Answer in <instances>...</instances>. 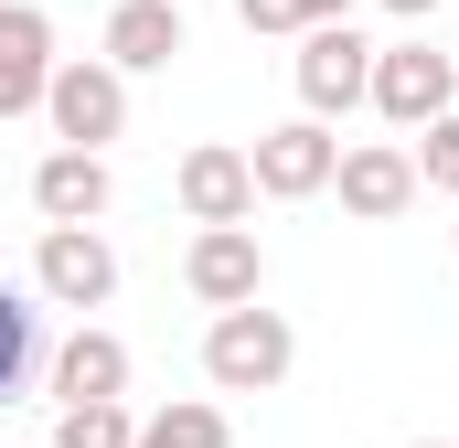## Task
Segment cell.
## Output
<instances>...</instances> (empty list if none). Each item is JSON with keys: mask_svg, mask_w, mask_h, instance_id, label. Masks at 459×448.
Segmentation results:
<instances>
[{"mask_svg": "<svg viewBox=\"0 0 459 448\" xmlns=\"http://www.w3.org/2000/svg\"><path fill=\"white\" fill-rule=\"evenodd\" d=\"M54 448H139V417L128 406H65L54 417Z\"/></svg>", "mask_w": 459, "mask_h": 448, "instance_id": "cell-16", "label": "cell"}, {"mask_svg": "<svg viewBox=\"0 0 459 448\" xmlns=\"http://www.w3.org/2000/svg\"><path fill=\"white\" fill-rule=\"evenodd\" d=\"M406 160H417V193H459V108L438 117V128H417Z\"/></svg>", "mask_w": 459, "mask_h": 448, "instance_id": "cell-17", "label": "cell"}, {"mask_svg": "<svg viewBox=\"0 0 459 448\" xmlns=\"http://www.w3.org/2000/svg\"><path fill=\"white\" fill-rule=\"evenodd\" d=\"M171 193H182V214H193V235H214V224H246V214H256V171H246V150H225V139L182 150Z\"/></svg>", "mask_w": 459, "mask_h": 448, "instance_id": "cell-8", "label": "cell"}, {"mask_svg": "<svg viewBox=\"0 0 459 448\" xmlns=\"http://www.w3.org/2000/svg\"><path fill=\"white\" fill-rule=\"evenodd\" d=\"M363 97H374V43H363L352 22H321V32H299V108L332 128V117H342V108H363Z\"/></svg>", "mask_w": 459, "mask_h": 448, "instance_id": "cell-5", "label": "cell"}, {"mask_svg": "<svg viewBox=\"0 0 459 448\" xmlns=\"http://www.w3.org/2000/svg\"><path fill=\"white\" fill-rule=\"evenodd\" d=\"M289 363H299L289 310H225L204 332V384L214 395H267V384H289Z\"/></svg>", "mask_w": 459, "mask_h": 448, "instance_id": "cell-1", "label": "cell"}, {"mask_svg": "<svg viewBox=\"0 0 459 448\" xmlns=\"http://www.w3.org/2000/svg\"><path fill=\"white\" fill-rule=\"evenodd\" d=\"M332 193H342V214L395 224L406 203H417V160H406L395 139H352V150H342V171H332Z\"/></svg>", "mask_w": 459, "mask_h": 448, "instance_id": "cell-10", "label": "cell"}, {"mask_svg": "<svg viewBox=\"0 0 459 448\" xmlns=\"http://www.w3.org/2000/svg\"><path fill=\"white\" fill-rule=\"evenodd\" d=\"M385 11H395V22H428V11H438V0H385Z\"/></svg>", "mask_w": 459, "mask_h": 448, "instance_id": "cell-20", "label": "cell"}, {"mask_svg": "<svg viewBox=\"0 0 459 448\" xmlns=\"http://www.w3.org/2000/svg\"><path fill=\"white\" fill-rule=\"evenodd\" d=\"M43 117H54V139H65V150H97V160H108V139L128 128V75L97 65V54H75V65H54Z\"/></svg>", "mask_w": 459, "mask_h": 448, "instance_id": "cell-2", "label": "cell"}, {"mask_svg": "<svg viewBox=\"0 0 459 448\" xmlns=\"http://www.w3.org/2000/svg\"><path fill=\"white\" fill-rule=\"evenodd\" d=\"M235 22H246V32H310L299 0H235Z\"/></svg>", "mask_w": 459, "mask_h": 448, "instance_id": "cell-18", "label": "cell"}, {"mask_svg": "<svg viewBox=\"0 0 459 448\" xmlns=\"http://www.w3.org/2000/svg\"><path fill=\"white\" fill-rule=\"evenodd\" d=\"M139 448H235L225 406H204V395H182V406H160V417H139Z\"/></svg>", "mask_w": 459, "mask_h": 448, "instance_id": "cell-14", "label": "cell"}, {"mask_svg": "<svg viewBox=\"0 0 459 448\" xmlns=\"http://www.w3.org/2000/svg\"><path fill=\"white\" fill-rule=\"evenodd\" d=\"M108 203H117V182H108L97 150H43L32 160V214L43 224H97Z\"/></svg>", "mask_w": 459, "mask_h": 448, "instance_id": "cell-12", "label": "cell"}, {"mask_svg": "<svg viewBox=\"0 0 459 448\" xmlns=\"http://www.w3.org/2000/svg\"><path fill=\"white\" fill-rule=\"evenodd\" d=\"M54 395H65V406H128V341L117 332H65Z\"/></svg>", "mask_w": 459, "mask_h": 448, "instance_id": "cell-13", "label": "cell"}, {"mask_svg": "<svg viewBox=\"0 0 459 448\" xmlns=\"http://www.w3.org/2000/svg\"><path fill=\"white\" fill-rule=\"evenodd\" d=\"M171 54H193V32H182V0H117V11H108V43H97V65H117V75H160Z\"/></svg>", "mask_w": 459, "mask_h": 448, "instance_id": "cell-11", "label": "cell"}, {"mask_svg": "<svg viewBox=\"0 0 459 448\" xmlns=\"http://www.w3.org/2000/svg\"><path fill=\"white\" fill-rule=\"evenodd\" d=\"M32 352H43V310H32L22 289H0V406L22 395V374H32Z\"/></svg>", "mask_w": 459, "mask_h": 448, "instance_id": "cell-15", "label": "cell"}, {"mask_svg": "<svg viewBox=\"0 0 459 448\" xmlns=\"http://www.w3.org/2000/svg\"><path fill=\"white\" fill-rule=\"evenodd\" d=\"M374 108H385V128H438L459 108V54H438V43H385L374 54Z\"/></svg>", "mask_w": 459, "mask_h": 448, "instance_id": "cell-4", "label": "cell"}, {"mask_svg": "<svg viewBox=\"0 0 459 448\" xmlns=\"http://www.w3.org/2000/svg\"><path fill=\"white\" fill-rule=\"evenodd\" d=\"M32 299H54V310H108L117 299V246L97 224H43V246H32Z\"/></svg>", "mask_w": 459, "mask_h": 448, "instance_id": "cell-3", "label": "cell"}, {"mask_svg": "<svg viewBox=\"0 0 459 448\" xmlns=\"http://www.w3.org/2000/svg\"><path fill=\"white\" fill-rule=\"evenodd\" d=\"M417 448H438V438H417Z\"/></svg>", "mask_w": 459, "mask_h": 448, "instance_id": "cell-21", "label": "cell"}, {"mask_svg": "<svg viewBox=\"0 0 459 448\" xmlns=\"http://www.w3.org/2000/svg\"><path fill=\"white\" fill-rule=\"evenodd\" d=\"M299 11H310V32H321V22H352V0H299Z\"/></svg>", "mask_w": 459, "mask_h": 448, "instance_id": "cell-19", "label": "cell"}, {"mask_svg": "<svg viewBox=\"0 0 459 448\" xmlns=\"http://www.w3.org/2000/svg\"><path fill=\"white\" fill-rule=\"evenodd\" d=\"M246 171H256V193H267V203H310V193H332L342 139H332L321 117H289V128H267V139L246 150Z\"/></svg>", "mask_w": 459, "mask_h": 448, "instance_id": "cell-6", "label": "cell"}, {"mask_svg": "<svg viewBox=\"0 0 459 448\" xmlns=\"http://www.w3.org/2000/svg\"><path fill=\"white\" fill-rule=\"evenodd\" d=\"M54 22L32 11V0H0V117H32L43 108V86H54Z\"/></svg>", "mask_w": 459, "mask_h": 448, "instance_id": "cell-9", "label": "cell"}, {"mask_svg": "<svg viewBox=\"0 0 459 448\" xmlns=\"http://www.w3.org/2000/svg\"><path fill=\"white\" fill-rule=\"evenodd\" d=\"M182 289H193L214 321H225V310H256V289H267V246H256V224H214V235H193Z\"/></svg>", "mask_w": 459, "mask_h": 448, "instance_id": "cell-7", "label": "cell"}]
</instances>
